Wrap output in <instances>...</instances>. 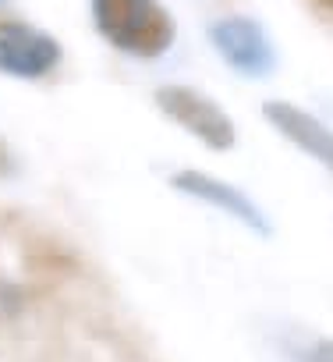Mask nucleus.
<instances>
[{"instance_id": "1", "label": "nucleus", "mask_w": 333, "mask_h": 362, "mask_svg": "<svg viewBox=\"0 0 333 362\" xmlns=\"http://www.w3.org/2000/svg\"><path fill=\"white\" fill-rule=\"evenodd\" d=\"M96 33L121 54L152 61L178 40V22L159 0H89Z\"/></svg>"}, {"instance_id": "2", "label": "nucleus", "mask_w": 333, "mask_h": 362, "mask_svg": "<svg viewBox=\"0 0 333 362\" xmlns=\"http://www.w3.org/2000/svg\"><path fill=\"white\" fill-rule=\"evenodd\" d=\"M152 103L166 121H174L188 135H195L206 149H213V153L234 149V142H238L234 117L213 96H206L192 86H159L152 93Z\"/></svg>"}, {"instance_id": "3", "label": "nucleus", "mask_w": 333, "mask_h": 362, "mask_svg": "<svg viewBox=\"0 0 333 362\" xmlns=\"http://www.w3.org/2000/svg\"><path fill=\"white\" fill-rule=\"evenodd\" d=\"M210 43L220 61L245 78H266L277 71V47L266 25L248 15H224L210 22Z\"/></svg>"}, {"instance_id": "4", "label": "nucleus", "mask_w": 333, "mask_h": 362, "mask_svg": "<svg viewBox=\"0 0 333 362\" xmlns=\"http://www.w3.org/2000/svg\"><path fill=\"white\" fill-rule=\"evenodd\" d=\"M171 189L181 192V196H188V199H195V203H202V206L220 210L224 217L238 221L245 231H252V235H259V238H273V224H270V217L262 214V206H259L252 196H245L241 189L227 185L224 177L210 174V170H195V167L174 170V174H171Z\"/></svg>"}, {"instance_id": "5", "label": "nucleus", "mask_w": 333, "mask_h": 362, "mask_svg": "<svg viewBox=\"0 0 333 362\" xmlns=\"http://www.w3.org/2000/svg\"><path fill=\"white\" fill-rule=\"evenodd\" d=\"M64 61V47L54 33L29 22H0V75L22 82L47 78Z\"/></svg>"}, {"instance_id": "6", "label": "nucleus", "mask_w": 333, "mask_h": 362, "mask_svg": "<svg viewBox=\"0 0 333 362\" xmlns=\"http://www.w3.org/2000/svg\"><path fill=\"white\" fill-rule=\"evenodd\" d=\"M262 117L270 121L273 132H280L291 146H298L305 156L319 160L333 174V128L326 121H319L315 114H308L287 100H266Z\"/></svg>"}, {"instance_id": "7", "label": "nucleus", "mask_w": 333, "mask_h": 362, "mask_svg": "<svg viewBox=\"0 0 333 362\" xmlns=\"http://www.w3.org/2000/svg\"><path fill=\"white\" fill-rule=\"evenodd\" d=\"M301 362H333V337L315 341V344L301 355Z\"/></svg>"}, {"instance_id": "8", "label": "nucleus", "mask_w": 333, "mask_h": 362, "mask_svg": "<svg viewBox=\"0 0 333 362\" xmlns=\"http://www.w3.org/2000/svg\"><path fill=\"white\" fill-rule=\"evenodd\" d=\"M15 174H18V160H15L11 146L0 139V177H15Z\"/></svg>"}, {"instance_id": "9", "label": "nucleus", "mask_w": 333, "mask_h": 362, "mask_svg": "<svg viewBox=\"0 0 333 362\" xmlns=\"http://www.w3.org/2000/svg\"><path fill=\"white\" fill-rule=\"evenodd\" d=\"M319 4H322L326 11H333V0H319Z\"/></svg>"}, {"instance_id": "10", "label": "nucleus", "mask_w": 333, "mask_h": 362, "mask_svg": "<svg viewBox=\"0 0 333 362\" xmlns=\"http://www.w3.org/2000/svg\"><path fill=\"white\" fill-rule=\"evenodd\" d=\"M4 8H8V0H0V11H4Z\"/></svg>"}]
</instances>
